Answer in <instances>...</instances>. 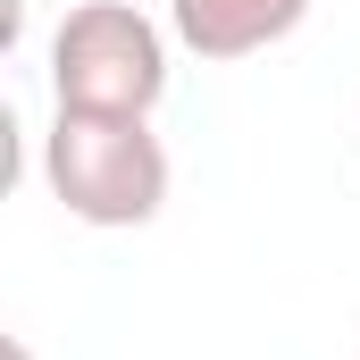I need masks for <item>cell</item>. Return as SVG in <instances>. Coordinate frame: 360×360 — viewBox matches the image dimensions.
<instances>
[{"label":"cell","instance_id":"obj_2","mask_svg":"<svg viewBox=\"0 0 360 360\" xmlns=\"http://www.w3.org/2000/svg\"><path fill=\"white\" fill-rule=\"evenodd\" d=\"M51 92L84 117H151L168 92V34L134 0H76L51 25Z\"/></svg>","mask_w":360,"mask_h":360},{"label":"cell","instance_id":"obj_3","mask_svg":"<svg viewBox=\"0 0 360 360\" xmlns=\"http://www.w3.org/2000/svg\"><path fill=\"white\" fill-rule=\"evenodd\" d=\"M302 17H310V0H168V34L193 59H210V68L276 51Z\"/></svg>","mask_w":360,"mask_h":360},{"label":"cell","instance_id":"obj_4","mask_svg":"<svg viewBox=\"0 0 360 360\" xmlns=\"http://www.w3.org/2000/svg\"><path fill=\"white\" fill-rule=\"evenodd\" d=\"M0 360H34V352H25V344H0Z\"/></svg>","mask_w":360,"mask_h":360},{"label":"cell","instance_id":"obj_1","mask_svg":"<svg viewBox=\"0 0 360 360\" xmlns=\"http://www.w3.org/2000/svg\"><path fill=\"white\" fill-rule=\"evenodd\" d=\"M42 184L84 226H151L168 210V143L151 134V117L59 109L42 134Z\"/></svg>","mask_w":360,"mask_h":360}]
</instances>
